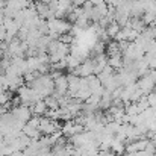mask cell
Returning <instances> with one entry per match:
<instances>
[{
  "label": "cell",
  "mask_w": 156,
  "mask_h": 156,
  "mask_svg": "<svg viewBox=\"0 0 156 156\" xmlns=\"http://www.w3.org/2000/svg\"><path fill=\"white\" fill-rule=\"evenodd\" d=\"M71 73L76 74V76H79V77H90V76H93V74H94V59H93V58L85 59V61H83L76 70H73Z\"/></svg>",
  "instance_id": "6da1fadb"
},
{
  "label": "cell",
  "mask_w": 156,
  "mask_h": 156,
  "mask_svg": "<svg viewBox=\"0 0 156 156\" xmlns=\"http://www.w3.org/2000/svg\"><path fill=\"white\" fill-rule=\"evenodd\" d=\"M11 112H12V115H14L20 123H23V124H26V123L34 117V114H32L30 108H29V106H24V105H18V106L12 108V109H11Z\"/></svg>",
  "instance_id": "7a4b0ae2"
},
{
  "label": "cell",
  "mask_w": 156,
  "mask_h": 156,
  "mask_svg": "<svg viewBox=\"0 0 156 156\" xmlns=\"http://www.w3.org/2000/svg\"><path fill=\"white\" fill-rule=\"evenodd\" d=\"M55 93L59 96H67L68 94V79L67 74H62L55 79Z\"/></svg>",
  "instance_id": "3957f363"
},
{
  "label": "cell",
  "mask_w": 156,
  "mask_h": 156,
  "mask_svg": "<svg viewBox=\"0 0 156 156\" xmlns=\"http://www.w3.org/2000/svg\"><path fill=\"white\" fill-rule=\"evenodd\" d=\"M30 111H32V114L37 115V117H44L46 112L49 111V108H47V105H46L44 100H40V102H37V103H34L30 106Z\"/></svg>",
  "instance_id": "277c9868"
},
{
  "label": "cell",
  "mask_w": 156,
  "mask_h": 156,
  "mask_svg": "<svg viewBox=\"0 0 156 156\" xmlns=\"http://www.w3.org/2000/svg\"><path fill=\"white\" fill-rule=\"evenodd\" d=\"M106 56L108 58H112V56H117V55H123L120 50V46H118V41H114L111 40L108 44H106Z\"/></svg>",
  "instance_id": "5b68a950"
},
{
  "label": "cell",
  "mask_w": 156,
  "mask_h": 156,
  "mask_svg": "<svg viewBox=\"0 0 156 156\" xmlns=\"http://www.w3.org/2000/svg\"><path fill=\"white\" fill-rule=\"evenodd\" d=\"M23 133H24L26 136H29L30 140H40V138H41V132H40V129L32 127V126H29V124H24V127H23Z\"/></svg>",
  "instance_id": "8992f818"
},
{
  "label": "cell",
  "mask_w": 156,
  "mask_h": 156,
  "mask_svg": "<svg viewBox=\"0 0 156 156\" xmlns=\"http://www.w3.org/2000/svg\"><path fill=\"white\" fill-rule=\"evenodd\" d=\"M108 65H111L114 70H121L123 68V55H117L112 58H108Z\"/></svg>",
  "instance_id": "52a82bcc"
},
{
  "label": "cell",
  "mask_w": 156,
  "mask_h": 156,
  "mask_svg": "<svg viewBox=\"0 0 156 156\" xmlns=\"http://www.w3.org/2000/svg\"><path fill=\"white\" fill-rule=\"evenodd\" d=\"M105 30H106V34L109 35V38H111V40H115V37L118 35V32L121 30V27H120V24H118V23H115V21H114V23H111Z\"/></svg>",
  "instance_id": "ba28073f"
},
{
  "label": "cell",
  "mask_w": 156,
  "mask_h": 156,
  "mask_svg": "<svg viewBox=\"0 0 156 156\" xmlns=\"http://www.w3.org/2000/svg\"><path fill=\"white\" fill-rule=\"evenodd\" d=\"M141 20L144 21V24H146V26H152V24H155L156 12H153V11H147V12L143 15V18H141Z\"/></svg>",
  "instance_id": "9c48e42d"
},
{
  "label": "cell",
  "mask_w": 156,
  "mask_h": 156,
  "mask_svg": "<svg viewBox=\"0 0 156 156\" xmlns=\"http://www.w3.org/2000/svg\"><path fill=\"white\" fill-rule=\"evenodd\" d=\"M44 102H46V105H47V108H49V109H52V111H56V109H59V108H61V106H59V102H58V99H55L53 96L46 97V99H44Z\"/></svg>",
  "instance_id": "30bf717a"
},
{
  "label": "cell",
  "mask_w": 156,
  "mask_h": 156,
  "mask_svg": "<svg viewBox=\"0 0 156 156\" xmlns=\"http://www.w3.org/2000/svg\"><path fill=\"white\" fill-rule=\"evenodd\" d=\"M74 38H76V37H73L71 34H64V35H61V37H59V41H61V43H64V44L71 46V44H73V41H74Z\"/></svg>",
  "instance_id": "8fae6325"
},
{
  "label": "cell",
  "mask_w": 156,
  "mask_h": 156,
  "mask_svg": "<svg viewBox=\"0 0 156 156\" xmlns=\"http://www.w3.org/2000/svg\"><path fill=\"white\" fill-rule=\"evenodd\" d=\"M93 3V6H102V5H106L105 0H90Z\"/></svg>",
  "instance_id": "7c38bea8"
},
{
  "label": "cell",
  "mask_w": 156,
  "mask_h": 156,
  "mask_svg": "<svg viewBox=\"0 0 156 156\" xmlns=\"http://www.w3.org/2000/svg\"><path fill=\"white\" fill-rule=\"evenodd\" d=\"M85 2H87V0H73V5H74L76 8H82Z\"/></svg>",
  "instance_id": "4fadbf2b"
},
{
  "label": "cell",
  "mask_w": 156,
  "mask_h": 156,
  "mask_svg": "<svg viewBox=\"0 0 156 156\" xmlns=\"http://www.w3.org/2000/svg\"><path fill=\"white\" fill-rule=\"evenodd\" d=\"M123 156H135V153H127V152H126Z\"/></svg>",
  "instance_id": "5bb4252c"
}]
</instances>
